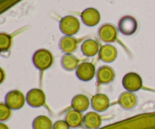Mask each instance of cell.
Listing matches in <instances>:
<instances>
[{
  "label": "cell",
  "instance_id": "1",
  "mask_svg": "<svg viewBox=\"0 0 155 129\" xmlns=\"http://www.w3.org/2000/svg\"><path fill=\"white\" fill-rule=\"evenodd\" d=\"M34 66L40 70H45L51 66L53 63L52 54L48 50L41 48L37 50L33 56Z\"/></svg>",
  "mask_w": 155,
  "mask_h": 129
},
{
  "label": "cell",
  "instance_id": "2",
  "mask_svg": "<svg viewBox=\"0 0 155 129\" xmlns=\"http://www.w3.org/2000/svg\"><path fill=\"white\" fill-rule=\"evenodd\" d=\"M80 27V21L77 18L71 15L64 17L60 22V30L66 36L75 35L79 31Z\"/></svg>",
  "mask_w": 155,
  "mask_h": 129
},
{
  "label": "cell",
  "instance_id": "3",
  "mask_svg": "<svg viewBox=\"0 0 155 129\" xmlns=\"http://www.w3.org/2000/svg\"><path fill=\"white\" fill-rule=\"evenodd\" d=\"M123 85L127 92H137L142 87V78L136 73H129L123 79Z\"/></svg>",
  "mask_w": 155,
  "mask_h": 129
},
{
  "label": "cell",
  "instance_id": "4",
  "mask_svg": "<svg viewBox=\"0 0 155 129\" xmlns=\"http://www.w3.org/2000/svg\"><path fill=\"white\" fill-rule=\"evenodd\" d=\"M26 98L22 92L18 90L9 92L5 96V104L12 110H19L24 107Z\"/></svg>",
  "mask_w": 155,
  "mask_h": 129
},
{
  "label": "cell",
  "instance_id": "5",
  "mask_svg": "<svg viewBox=\"0 0 155 129\" xmlns=\"http://www.w3.org/2000/svg\"><path fill=\"white\" fill-rule=\"evenodd\" d=\"M119 30L126 36H131L136 33L138 28V23L136 18L132 16H124L120 20Z\"/></svg>",
  "mask_w": 155,
  "mask_h": 129
},
{
  "label": "cell",
  "instance_id": "6",
  "mask_svg": "<svg viewBox=\"0 0 155 129\" xmlns=\"http://www.w3.org/2000/svg\"><path fill=\"white\" fill-rule=\"evenodd\" d=\"M26 101L30 107H40L45 104V95L41 89H33L27 94Z\"/></svg>",
  "mask_w": 155,
  "mask_h": 129
},
{
  "label": "cell",
  "instance_id": "7",
  "mask_svg": "<svg viewBox=\"0 0 155 129\" xmlns=\"http://www.w3.org/2000/svg\"><path fill=\"white\" fill-rule=\"evenodd\" d=\"M77 77L84 82L92 79L95 75V68L92 63L89 62H83L79 64L76 70Z\"/></svg>",
  "mask_w": 155,
  "mask_h": 129
},
{
  "label": "cell",
  "instance_id": "8",
  "mask_svg": "<svg viewBox=\"0 0 155 129\" xmlns=\"http://www.w3.org/2000/svg\"><path fill=\"white\" fill-rule=\"evenodd\" d=\"M98 36L104 42H113L117 36V30L116 27L110 24H105L98 30Z\"/></svg>",
  "mask_w": 155,
  "mask_h": 129
},
{
  "label": "cell",
  "instance_id": "9",
  "mask_svg": "<svg viewBox=\"0 0 155 129\" xmlns=\"http://www.w3.org/2000/svg\"><path fill=\"white\" fill-rule=\"evenodd\" d=\"M91 105L97 113L104 112L110 106V100L107 95L104 94H97L92 97L91 100Z\"/></svg>",
  "mask_w": 155,
  "mask_h": 129
},
{
  "label": "cell",
  "instance_id": "10",
  "mask_svg": "<svg viewBox=\"0 0 155 129\" xmlns=\"http://www.w3.org/2000/svg\"><path fill=\"white\" fill-rule=\"evenodd\" d=\"M83 22L88 27H94L100 21V14L98 10L93 8H89L83 11L81 14Z\"/></svg>",
  "mask_w": 155,
  "mask_h": 129
},
{
  "label": "cell",
  "instance_id": "11",
  "mask_svg": "<svg viewBox=\"0 0 155 129\" xmlns=\"http://www.w3.org/2000/svg\"><path fill=\"white\" fill-rule=\"evenodd\" d=\"M96 76L100 84H109L114 79L115 73L110 66H102L97 71Z\"/></svg>",
  "mask_w": 155,
  "mask_h": 129
},
{
  "label": "cell",
  "instance_id": "12",
  "mask_svg": "<svg viewBox=\"0 0 155 129\" xmlns=\"http://www.w3.org/2000/svg\"><path fill=\"white\" fill-rule=\"evenodd\" d=\"M137 97L133 92H126L120 95L119 98V104L125 110H131L137 104Z\"/></svg>",
  "mask_w": 155,
  "mask_h": 129
},
{
  "label": "cell",
  "instance_id": "13",
  "mask_svg": "<svg viewBox=\"0 0 155 129\" xmlns=\"http://www.w3.org/2000/svg\"><path fill=\"white\" fill-rule=\"evenodd\" d=\"M101 116L97 112H89L84 116L83 125L87 129H98L101 126Z\"/></svg>",
  "mask_w": 155,
  "mask_h": 129
},
{
  "label": "cell",
  "instance_id": "14",
  "mask_svg": "<svg viewBox=\"0 0 155 129\" xmlns=\"http://www.w3.org/2000/svg\"><path fill=\"white\" fill-rule=\"evenodd\" d=\"M99 57L102 61L106 63L113 62L117 56V51L116 48L111 45H104L100 48Z\"/></svg>",
  "mask_w": 155,
  "mask_h": 129
},
{
  "label": "cell",
  "instance_id": "15",
  "mask_svg": "<svg viewBox=\"0 0 155 129\" xmlns=\"http://www.w3.org/2000/svg\"><path fill=\"white\" fill-rule=\"evenodd\" d=\"M83 119L84 116L81 112H79L74 109L70 110L65 116V121L68 122L70 127L73 128H78L82 124H83Z\"/></svg>",
  "mask_w": 155,
  "mask_h": 129
},
{
  "label": "cell",
  "instance_id": "16",
  "mask_svg": "<svg viewBox=\"0 0 155 129\" xmlns=\"http://www.w3.org/2000/svg\"><path fill=\"white\" fill-rule=\"evenodd\" d=\"M59 47L65 54H71L77 48V41L73 36H65L60 40Z\"/></svg>",
  "mask_w": 155,
  "mask_h": 129
},
{
  "label": "cell",
  "instance_id": "17",
  "mask_svg": "<svg viewBox=\"0 0 155 129\" xmlns=\"http://www.w3.org/2000/svg\"><path fill=\"white\" fill-rule=\"evenodd\" d=\"M89 105H90V101L89 98L86 95H76L72 99V102H71L73 109L81 113L87 110Z\"/></svg>",
  "mask_w": 155,
  "mask_h": 129
},
{
  "label": "cell",
  "instance_id": "18",
  "mask_svg": "<svg viewBox=\"0 0 155 129\" xmlns=\"http://www.w3.org/2000/svg\"><path fill=\"white\" fill-rule=\"evenodd\" d=\"M83 54L87 57H93L99 52V46L98 42L94 39H87L81 46Z\"/></svg>",
  "mask_w": 155,
  "mask_h": 129
},
{
  "label": "cell",
  "instance_id": "19",
  "mask_svg": "<svg viewBox=\"0 0 155 129\" xmlns=\"http://www.w3.org/2000/svg\"><path fill=\"white\" fill-rule=\"evenodd\" d=\"M61 63L66 70L72 71L77 69L79 66V60L71 54H65L61 60Z\"/></svg>",
  "mask_w": 155,
  "mask_h": 129
},
{
  "label": "cell",
  "instance_id": "20",
  "mask_svg": "<svg viewBox=\"0 0 155 129\" xmlns=\"http://www.w3.org/2000/svg\"><path fill=\"white\" fill-rule=\"evenodd\" d=\"M33 129H53V124L51 119L46 116H37L33 122Z\"/></svg>",
  "mask_w": 155,
  "mask_h": 129
},
{
  "label": "cell",
  "instance_id": "21",
  "mask_svg": "<svg viewBox=\"0 0 155 129\" xmlns=\"http://www.w3.org/2000/svg\"><path fill=\"white\" fill-rule=\"evenodd\" d=\"M12 45V37L8 34L2 33L0 34V48L2 51H7Z\"/></svg>",
  "mask_w": 155,
  "mask_h": 129
},
{
  "label": "cell",
  "instance_id": "22",
  "mask_svg": "<svg viewBox=\"0 0 155 129\" xmlns=\"http://www.w3.org/2000/svg\"><path fill=\"white\" fill-rule=\"evenodd\" d=\"M12 116V109L5 104L1 103L0 104V120L1 122L7 121Z\"/></svg>",
  "mask_w": 155,
  "mask_h": 129
},
{
  "label": "cell",
  "instance_id": "23",
  "mask_svg": "<svg viewBox=\"0 0 155 129\" xmlns=\"http://www.w3.org/2000/svg\"><path fill=\"white\" fill-rule=\"evenodd\" d=\"M71 127L65 120H58L53 125V129H70Z\"/></svg>",
  "mask_w": 155,
  "mask_h": 129
},
{
  "label": "cell",
  "instance_id": "24",
  "mask_svg": "<svg viewBox=\"0 0 155 129\" xmlns=\"http://www.w3.org/2000/svg\"><path fill=\"white\" fill-rule=\"evenodd\" d=\"M0 129H9V128H8V127L5 125V124H4L3 122H2V123L0 124Z\"/></svg>",
  "mask_w": 155,
  "mask_h": 129
},
{
  "label": "cell",
  "instance_id": "25",
  "mask_svg": "<svg viewBox=\"0 0 155 129\" xmlns=\"http://www.w3.org/2000/svg\"><path fill=\"white\" fill-rule=\"evenodd\" d=\"M1 73V79H0V82L1 83H2V82H3V80H4V72H3V69H1V73Z\"/></svg>",
  "mask_w": 155,
  "mask_h": 129
}]
</instances>
